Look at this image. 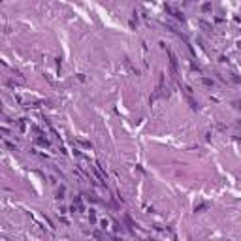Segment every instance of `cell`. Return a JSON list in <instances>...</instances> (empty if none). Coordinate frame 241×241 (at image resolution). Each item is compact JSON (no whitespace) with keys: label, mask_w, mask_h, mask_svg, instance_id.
I'll list each match as a JSON object with an SVG mask.
<instances>
[{"label":"cell","mask_w":241,"mask_h":241,"mask_svg":"<svg viewBox=\"0 0 241 241\" xmlns=\"http://www.w3.org/2000/svg\"><path fill=\"white\" fill-rule=\"evenodd\" d=\"M124 222L128 224V228H134V226H136V224H134V220H132L130 217H128V215H126V217H124Z\"/></svg>","instance_id":"277c9868"},{"label":"cell","mask_w":241,"mask_h":241,"mask_svg":"<svg viewBox=\"0 0 241 241\" xmlns=\"http://www.w3.org/2000/svg\"><path fill=\"white\" fill-rule=\"evenodd\" d=\"M168 55H170V64H172L173 72H177V59H175V55H173L172 51H170V53H168Z\"/></svg>","instance_id":"7a4b0ae2"},{"label":"cell","mask_w":241,"mask_h":241,"mask_svg":"<svg viewBox=\"0 0 241 241\" xmlns=\"http://www.w3.org/2000/svg\"><path fill=\"white\" fill-rule=\"evenodd\" d=\"M211 9V4H203V12H209Z\"/></svg>","instance_id":"52a82bcc"},{"label":"cell","mask_w":241,"mask_h":241,"mask_svg":"<svg viewBox=\"0 0 241 241\" xmlns=\"http://www.w3.org/2000/svg\"><path fill=\"white\" fill-rule=\"evenodd\" d=\"M166 12H168V13H172V15H173L175 19H179V21H183V15L179 13V12H175V9H172L170 6H166Z\"/></svg>","instance_id":"6da1fadb"},{"label":"cell","mask_w":241,"mask_h":241,"mask_svg":"<svg viewBox=\"0 0 241 241\" xmlns=\"http://www.w3.org/2000/svg\"><path fill=\"white\" fill-rule=\"evenodd\" d=\"M203 209H207V206H206V203H202V206H198V207H196V211H198V213H202Z\"/></svg>","instance_id":"5b68a950"},{"label":"cell","mask_w":241,"mask_h":241,"mask_svg":"<svg viewBox=\"0 0 241 241\" xmlns=\"http://www.w3.org/2000/svg\"><path fill=\"white\" fill-rule=\"evenodd\" d=\"M17 126H19V130H25V122H23V121H19Z\"/></svg>","instance_id":"8992f818"},{"label":"cell","mask_w":241,"mask_h":241,"mask_svg":"<svg viewBox=\"0 0 241 241\" xmlns=\"http://www.w3.org/2000/svg\"><path fill=\"white\" fill-rule=\"evenodd\" d=\"M36 143H38V145H43V147H49L47 138H36Z\"/></svg>","instance_id":"3957f363"}]
</instances>
